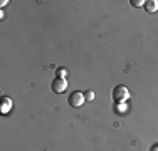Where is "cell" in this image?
Listing matches in <instances>:
<instances>
[{
    "label": "cell",
    "instance_id": "obj_1",
    "mask_svg": "<svg viewBox=\"0 0 158 151\" xmlns=\"http://www.w3.org/2000/svg\"><path fill=\"white\" fill-rule=\"evenodd\" d=\"M128 97H130V91L125 86H116L113 89V99H114V103H126Z\"/></svg>",
    "mask_w": 158,
    "mask_h": 151
},
{
    "label": "cell",
    "instance_id": "obj_2",
    "mask_svg": "<svg viewBox=\"0 0 158 151\" xmlns=\"http://www.w3.org/2000/svg\"><path fill=\"white\" fill-rule=\"evenodd\" d=\"M69 99V104L73 106V108H81L82 104H84L86 97L82 92H79V91H74V92H71V96L67 97Z\"/></svg>",
    "mask_w": 158,
    "mask_h": 151
},
{
    "label": "cell",
    "instance_id": "obj_3",
    "mask_svg": "<svg viewBox=\"0 0 158 151\" xmlns=\"http://www.w3.org/2000/svg\"><path fill=\"white\" fill-rule=\"evenodd\" d=\"M51 88H52V91H54L56 94H62L64 91L67 89V81L66 79H61V77H56L54 81H52Z\"/></svg>",
    "mask_w": 158,
    "mask_h": 151
},
{
    "label": "cell",
    "instance_id": "obj_4",
    "mask_svg": "<svg viewBox=\"0 0 158 151\" xmlns=\"http://www.w3.org/2000/svg\"><path fill=\"white\" fill-rule=\"evenodd\" d=\"M12 99L7 96H2V104H0V112L2 114H9L10 111H12Z\"/></svg>",
    "mask_w": 158,
    "mask_h": 151
},
{
    "label": "cell",
    "instance_id": "obj_5",
    "mask_svg": "<svg viewBox=\"0 0 158 151\" xmlns=\"http://www.w3.org/2000/svg\"><path fill=\"white\" fill-rule=\"evenodd\" d=\"M145 10H146V12H150V14L156 12V10H158V2H156V0H148V2L145 3Z\"/></svg>",
    "mask_w": 158,
    "mask_h": 151
},
{
    "label": "cell",
    "instance_id": "obj_6",
    "mask_svg": "<svg viewBox=\"0 0 158 151\" xmlns=\"http://www.w3.org/2000/svg\"><path fill=\"white\" fill-rule=\"evenodd\" d=\"M114 112L116 114H126L128 112V104L126 103H114Z\"/></svg>",
    "mask_w": 158,
    "mask_h": 151
},
{
    "label": "cell",
    "instance_id": "obj_7",
    "mask_svg": "<svg viewBox=\"0 0 158 151\" xmlns=\"http://www.w3.org/2000/svg\"><path fill=\"white\" fill-rule=\"evenodd\" d=\"M56 74H57V77H61V79H66V76H67V71L64 69V67H59V69L56 71Z\"/></svg>",
    "mask_w": 158,
    "mask_h": 151
},
{
    "label": "cell",
    "instance_id": "obj_8",
    "mask_svg": "<svg viewBox=\"0 0 158 151\" xmlns=\"http://www.w3.org/2000/svg\"><path fill=\"white\" fill-rule=\"evenodd\" d=\"M130 3H131V5H133V7H136V9H138V7H145V0H130Z\"/></svg>",
    "mask_w": 158,
    "mask_h": 151
},
{
    "label": "cell",
    "instance_id": "obj_9",
    "mask_svg": "<svg viewBox=\"0 0 158 151\" xmlns=\"http://www.w3.org/2000/svg\"><path fill=\"white\" fill-rule=\"evenodd\" d=\"M84 97H86V101H93V99H94V92H93V91H86Z\"/></svg>",
    "mask_w": 158,
    "mask_h": 151
},
{
    "label": "cell",
    "instance_id": "obj_10",
    "mask_svg": "<svg viewBox=\"0 0 158 151\" xmlns=\"http://www.w3.org/2000/svg\"><path fill=\"white\" fill-rule=\"evenodd\" d=\"M7 3H9V0H2V2H0V7H5Z\"/></svg>",
    "mask_w": 158,
    "mask_h": 151
},
{
    "label": "cell",
    "instance_id": "obj_11",
    "mask_svg": "<svg viewBox=\"0 0 158 151\" xmlns=\"http://www.w3.org/2000/svg\"><path fill=\"white\" fill-rule=\"evenodd\" d=\"M152 151H158V145H155V146H153V148H152Z\"/></svg>",
    "mask_w": 158,
    "mask_h": 151
}]
</instances>
